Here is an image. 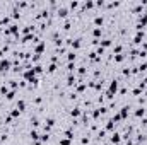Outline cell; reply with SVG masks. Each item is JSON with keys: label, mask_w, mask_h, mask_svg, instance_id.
<instances>
[{"label": "cell", "mask_w": 147, "mask_h": 145, "mask_svg": "<svg viewBox=\"0 0 147 145\" xmlns=\"http://www.w3.org/2000/svg\"><path fill=\"white\" fill-rule=\"evenodd\" d=\"M9 92H10L9 91V85L7 84H0V97H5Z\"/></svg>", "instance_id": "obj_8"}, {"label": "cell", "mask_w": 147, "mask_h": 145, "mask_svg": "<svg viewBox=\"0 0 147 145\" xmlns=\"http://www.w3.org/2000/svg\"><path fill=\"white\" fill-rule=\"evenodd\" d=\"M89 142H91V137H89V135H84V137L80 138V144L82 145H89Z\"/></svg>", "instance_id": "obj_18"}, {"label": "cell", "mask_w": 147, "mask_h": 145, "mask_svg": "<svg viewBox=\"0 0 147 145\" xmlns=\"http://www.w3.org/2000/svg\"><path fill=\"white\" fill-rule=\"evenodd\" d=\"M103 22H105L103 15H94V26H96V28H101V26H103Z\"/></svg>", "instance_id": "obj_11"}, {"label": "cell", "mask_w": 147, "mask_h": 145, "mask_svg": "<svg viewBox=\"0 0 147 145\" xmlns=\"http://www.w3.org/2000/svg\"><path fill=\"white\" fill-rule=\"evenodd\" d=\"M147 113V109L144 108V106H139V108L135 109V113H134V114H135V118H144V114H146Z\"/></svg>", "instance_id": "obj_7"}, {"label": "cell", "mask_w": 147, "mask_h": 145, "mask_svg": "<svg viewBox=\"0 0 147 145\" xmlns=\"http://www.w3.org/2000/svg\"><path fill=\"white\" fill-rule=\"evenodd\" d=\"M108 46H111V39L110 38H106V39L101 41V48H108Z\"/></svg>", "instance_id": "obj_17"}, {"label": "cell", "mask_w": 147, "mask_h": 145, "mask_svg": "<svg viewBox=\"0 0 147 145\" xmlns=\"http://www.w3.org/2000/svg\"><path fill=\"white\" fill-rule=\"evenodd\" d=\"M16 96H17V91H10V92L5 96V99H7V101H14V99H16Z\"/></svg>", "instance_id": "obj_15"}, {"label": "cell", "mask_w": 147, "mask_h": 145, "mask_svg": "<svg viewBox=\"0 0 147 145\" xmlns=\"http://www.w3.org/2000/svg\"><path fill=\"white\" fill-rule=\"evenodd\" d=\"M110 144L113 145H120V142H121V135H120V132H113L110 135V140H108Z\"/></svg>", "instance_id": "obj_2"}, {"label": "cell", "mask_w": 147, "mask_h": 145, "mask_svg": "<svg viewBox=\"0 0 147 145\" xmlns=\"http://www.w3.org/2000/svg\"><path fill=\"white\" fill-rule=\"evenodd\" d=\"M113 128H115V121H113V119H110V121L106 123V126H105V130H106V132H111Z\"/></svg>", "instance_id": "obj_16"}, {"label": "cell", "mask_w": 147, "mask_h": 145, "mask_svg": "<svg viewBox=\"0 0 147 145\" xmlns=\"http://www.w3.org/2000/svg\"><path fill=\"white\" fill-rule=\"evenodd\" d=\"M118 84H120V80H118V79H113V80H111V84H110V92L113 94V96H115V94H116V91H118Z\"/></svg>", "instance_id": "obj_5"}, {"label": "cell", "mask_w": 147, "mask_h": 145, "mask_svg": "<svg viewBox=\"0 0 147 145\" xmlns=\"http://www.w3.org/2000/svg\"><path fill=\"white\" fill-rule=\"evenodd\" d=\"M142 39H144V31L137 33L135 38H134V44H142Z\"/></svg>", "instance_id": "obj_10"}, {"label": "cell", "mask_w": 147, "mask_h": 145, "mask_svg": "<svg viewBox=\"0 0 147 145\" xmlns=\"http://www.w3.org/2000/svg\"><path fill=\"white\" fill-rule=\"evenodd\" d=\"M92 34H94L92 39H98V38H101V34H103V29H101V28H94V29H92Z\"/></svg>", "instance_id": "obj_13"}, {"label": "cell", "mask_w": 147, "mask_h": 145, "mask_svg": "<svg viewBox=\"0 0 147 145\" xmlns=\"http://www.w3.org/2000/svg\"><path fill=\"white\" fill-rule=\"evenodd\" d=\"M16 108L19 109L21 113H22V111H26V99H22V97H21V99H17V101H16Z\"/></svg>", "instance_id": "obj_6"}, {"label": "cell", "mask_w": 147, "mask_h": 145, "mask_svg": "<svg viewBox=\"0 0 147 145\" xmlns=\"http://www.w3.org/2000/svg\"><path fill=\"white\" fill-rule=\"evenodd\" d=\"M58 145H72V144H70V140H69V138H60Z\"/></svg>", "instance_id": "obj_19"}, {"label": "cell", "mask_w": 147, "mask_h": 145, "mask_svg": "<svg viewBox=\"0 0 147 145\" xmlns=\"http://www.w3.org/2000/svg\"><path fill=\"white\" fill-rule=\"evenodd\" d=\"M69 5H70V9H77V7H79V3H77V2H70Z\"/></svg>", "instance_id": "obj_20"}, {"label": "cell", "mask_w": 147, "mask_h": 145, "mask_svg": "<svg viewBox=\"0 0 147 145\" xmlns=\"http://www.w3.org/2000/svg\"><path fill=\"white\" fill-rule=\"evenodd\" d=\"M65 85H67V87H75V85H77V79H75V73H69Z\"/></svg>", "instance_id": "obj_4"}, {"label": "cell", "mask_w": 147, "mask_h": 145, "mask_svg": "<svg viewBox=\"0 0 147 145\" xmlns=\"http://www.w3.org/2000/svg\"><path fill=\"white\" fill-rule=\"evenodd\" d=\"M55 15L58 17V19H67V15H69V10H67V7H58V10L55 12Z\"/></svg>", "instance_id": "obj_3"}, {"label": "cell", "mask_w": 147, "mask_h": 145, "mask_svg": "<svg viewBox=\"0 0 147 145\" xmlns=\"http://www.w3.org/2000/svg\"><path fill=\"white\" fill-rule=\"evenodd\" d=\"M67 60H69V63H74V62L77 60V53H75V51H69V53H67Z\"/></svg>", "instance_id": "obj_12"}, {"label": "cell", "mask_w": 147, "mask_h": 145, "mask_svg": "<svg viewBox=\"0 0 147 145\" xmlns=\"http://www.w3.org/2000/svg\"><path fill=\"white\" fill-rule=\"evenodd\" d=\"M29 138H31L33 142L39 140V135H38V132H36V130H31V132H29Z\"/></svg>", "instance_id": "obj_14"}, {"label": "cell", "mask_w": 147, "mask_h": 145, "mask_svg": "<svg viewBox=\"0 0 147 145\" xmlns=\"http://www.w3.org/2000/svg\"><path fill=\"white\" fill-rule=\"evenodd\" d=\"M80 114H82V109L79 108V106H74L72 111H70V116H72V118H79Z\"/></svg>", "instance_id": "obj_9"}, {"label": "cell", "mask_w": 147, "mask_h": 145, "mask_svg": "<svg viewBox=\"0 0 147 145\" xmlns=\"http://www.w3.org/2000/svg\"><path fill=\"white\" fill-rule=\"evenodd\" d=\"M9 70H10V56L0 60V75H5Z\"/></svg>", "instance_id": "obj_1"}]
</instances>
